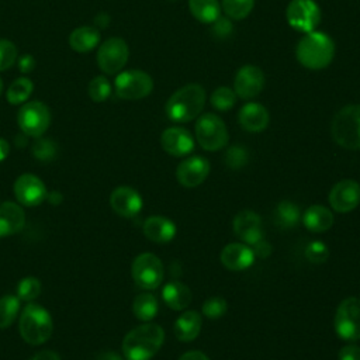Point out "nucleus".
I'll return each instance as SVG.
<instances>
[{"label": "nucleus", "instance_id": "obj_1", "mask_svg": "<svg viewBox=\"0 0 360 360\" xmlns=\"http://www.w3.org/2000/svg\"><path fill=\"white\" fill-rule=\"evenodd\" d=\"M163 329L152 322H145L129 330L122 340V353L127 360H150L162 347Z\"/></svg>", "mask_w": 360, "mask_h": 360}, {"label": "nucleus", "instance_id": "obj_2", "mask_svg": "<svg viewBox=\"0 0 360 360\" xmlns=\"http://www.w3.org/2000/svg\"><path fill=\"white\" fill-rule=\"evenodd\" d=\"M205 90L201 84L190 83L176 90L166 101L165 112L173 122H188L197 118L205 104Z\"/></svg>", "mask_w": 360, "mask_h": 360}, {"label": "nucleus", "instance_id": "obj_3", "mask_svg": "<svg viewBox=\"0 0 360 360\" xmlns=\"http://www.w3.org/2000/svg\"><path fill=\"white\" fill-rule=\"evenodd\" d=\"M335 44L321 31L307 32L297 44V60L309 70L325 69L333 59Z\"/></svg>", "mask_w": 360, "mask_h": 360}, {"label": "nucleus", "instance_id": "obj_4", "mask_svg": "<svg viewBox=\"0 0 360 360\" xmlns=\"http://www.w3.org/2000/svg\"><path fill=\"white\" fill-rule=\"evenodd\" d=\"M330 134L339 146L360 149V105L350 104L340 108L332 120Z\"/></svg>", "mask_w": 360, "mask_h": 360}, {"label": "nucleus", "instance_id": "obj_5", "mask_svg": "<svg viewBox=\"0 0 360 360\" xmlns=\"http://www.w3.org/2000/svg\"><path fill=\"white\" fill-rule=\"evenodd\" d=\"M53 330V322L49 312L38 305L28 304L20 316V335L30 345L45 343Z\"/></svg>", "mask_w": 360, "mask_h": 360}, {"label": "nucleus", "instance_id": "obj_6", "mask_svg": "<svg viewBox=\"0 0 360 360\" xmlns=\"http://www.w3.org/2000/svg\"><path fill=\"white\" fill-rule=\"evenodd\" d=\"M195 139L205 150H219L228 143V129L225 122L212 112H205L198 117L195 127Z\"/></svg>", "mask_w": 360, "mask_h": 360}, {"label": "nucleus", "instance_id": "obj_7", "mask_svg": "<svg viewBox=\"0 0 360 360\" xmlns=\"http://www.w3.org/2000/svg\"><path fill=\"white\" fill-rule=\"evenodd\" d=\"M333 328L343 340L354 342L360 339V300L356 297L345 298L335 314Z\"/></svg>", "mask_w": 360, "mask_h": 360}, {"label": "nucleus", "instance_id": "obj_8", "mask_svg": "<svg viewBox=\"0 0 360 360\" xmlns=\"http://www.w3.org/2000/svg\"><path fill=\"white\" fill-rule=\"evenodd\" d=\"M114 89L122 100H139L152 93L153 80L143 70H124L115 77Z\"/></svg>", "mask_w": 360, "mask_h": 360}, {"label": "nucleus", "instance_id": "obj_9", "mask_svg": "<svg viewBox=\"0 0 360 360\" xmlns=\"http://www.w3.org/2000/svg\"><path fill=\"white\" fill-rule=\"evenodd\" d=\"M131 274L135 284L142 290H155L163 280V264L158 256L145 252L135 257Z\"/></svg>", "mask_w": 360, "mask_h": 360}, {"label": "nucleus", "instance_id": "obj_10", "mask_svg": "<svg viewBox=\"0 0 360 360\" xmlns=\"http://www.w3.org/2000/svg\"><path fill=\"white\" fill-rule=\"evenodd\" d=\"M18 127L27 136L39 138L51 124L49 108L41 101L24 103L17 115Z\"/></svg>", "mask_w": 360, "mask_h": 360}, {"label": "nucleus", "instance_id": "obj_11", "mask_svg": "<svg viewBox=\"0 0 360 360\" xmlns=\"http://www.w3.org/2000/svg\"><path fill=\"white\" fill-rule=\"evenodd\" d=\"M288 24L300 32L315 31L321 21V8L314 0H291L285 8Z\"/></svg>", "mask_w": 360, "mask_h": 360}, {"label": "nucleus", "instance_id": "obj_12", "mask_svg": "<svg viewBox=\"0 0 360 360\" xmlns=\"http://www.w3.org/2000/svg\"><path fill=\"white\" fill-rule=\"evenodd\" d=\"M129 49L122 38H108L97 51V65L107 75L118 73L128 60Z\"/></svg>", "mask_w": 360, "mask_h": 360}, {"label": "nucleus", "instance_id": "obj_13", "mask_svg": "<svg viewBox=\"0 0 360 360\" xmlns=\"http://www.w3.org/2000/svg\"><path fill=\"white\" fill-rule=\"evenodd\" d=\"M264 87V73L255 65L242 66L233 79V91L243 100H250L262 93Z\"/></svg>", "mask_w": 360, "mask_h": 360}, {"label": "nucleus", "instance_id": "obj_14", "mask_svg": "<svg viewBox=\"0 0 360 360\" xmlns=\"http://www.w3.org/2000/svg\"><path fill=\"white\" fill-rule=\"evenodd\" d=\"M329 204L336 212H350L360 204V184L352 179L338 181L329 191Z\"/></svg>", "mask_w": 360, "mask_h": 360}, {"label": "nucleus", "instance_id": "obj_15", "mask_svg": "<svg viewBox=\"0 0 360 360\" xmlns=\"http://www.w3.org/2000/svg\"><path fill=\"white\" fill-rule=\"evenodd\" d=\"M210 162L200 155H194L181 160L176 169L177 181L183 187H197L210 174Z\"/></svg>", "mask_w": 360, "mask_h": 360}, {"label": "nucleus", "instance_id": "obj_16", "mask_svg": "<svg viewBox=\"0 0 360 360\" xmlns=\"http://www.w3.org/2000/svg\"><path fill=\"white\" fill-rule=\"evenodd\" d=\"M14 194L17 201L22 205L35 207L46 198V188L39 177L31 173H24L14 183Z\"/></svg>", "mask_w": 360, "mask_h": 360}, {"label": "nucleus", "instance_id": "obj_17", "mask_svg": "<svg viewBox=\"0 0 360 360\" xmlns=\"http://www.w3.org/2000/svg\"><path fill=\"white\" fill-rule=\"evenodd\" d=\"M232 228L238 239H240L249 246H253L255 243L263 239L262 218L250 210H243L238 212L233 218Z\"/></svg>", "mask_w": 360, "mask_h": 360}, {"label": "nucleus", "instance_id": "obj_18", "mask_svg": "<svg viewBox=\"0 0 360 360\" xmlns=\"http://www.w3.org/2000/svg\"><path fill=\"white\" fill-rule=\"evenodd\" d=\"M111 208L124 218H134L142 210V197L141 194L128 186L117 187L110 195Z\"/></svg>", "mask_w": 360, "mask_h": 360}, {"label": "nucleus", "instance_id": "obj_19", "mask_svg": "<svg viewBox=\"0 0 360 360\" xmlns=\"http://www.w3.org/2000/svg\"><path fill=\"white\" fill-rule=\"evenodd\" d=\"M160 145L169 155L181 158L194 149V138L186 128L170 127L162 132Z\"/></svg>", "mask_w": 360, "mask_h": 360}, {"label": "nucleus", "instance_id": "obj_20", "mask_svg": "<svg viewBox=\"0 0 360 360\" xmlns=\"http://www.w3.org/2000/svg\"><path fill=\"white\" fill-rule=\"evenodd\" d=\"M221 263L224 267L232 271H240L249 269L255 262V253L252 248L246 243H229L226 245L221 255H219Z\"/></svg>", "mask_w": 360, "mask_h": 360}, {"label": "nucleus", "instance_id": "obj_21", "mask_svg": "<svg viewBox=\"0 0 360 360\" xmlns=\"http://www.w3.org/2000/svg\"><path fill=\"white\" fill-rule=\"evenodd\" d=\"M269 111L259 103H246L238 114L240 127L249 132H260L269 125Z\"/></svg>", "mask_w": 360, "mask_h": 360}, {"label": "nucleus", "instance_id": "obj_22", "mask_svg": "<svg viewBox=\"0 0 360 360\" xmlns=\"http://www.w3.org/2000/svg\"><path fill=\"white\" fill-rule=\"evenodd\" d=\"M145 236L155 243H167L176 236V225L166 217L152 215L142 225Z\"/></svg>", "mask_w": 360, "mask_h": 360}, {"label": "nucleus", "instance_id": "obj_23", "mask_svg": "<svg viewBox=\"0 0 360 360\" xmlns=\"http://www.w3.org/2000/svg\"><path fill=\"white\" fill-rule=\"evenodd\" d=\"M25 224V214L22 208L11 201L0 204V238L10 236L21 231Z\"/></svg>", "mask_w": 360, "mask_h": 360}, {"label": "nucleus", "instance_id": "obj_24", "mask_svg": "<svg viewBox=\"0 0 360 360\" xmlns=\"http://www.w3.org/2000/svg\"><path fill=\"white\" fill-rule=\"evenodd\" d=\"M201 323V315L197 311H184L174 322V336L180 342H191L200 335Z\"/></svg>", "mask_w": 360, "mask_h": 360}, {"label": "nucleus", "instance_id": "obj_25", "mask_svg": "<svg viewBox=\"0 0 360 360\" xmlns=\"http://www.w3.org/2000/svg\"><path fill=\"white\" fill-rule=\"evenodd\" d=\"M162 298L169 308L174 311H183L191 304L193 295L186 284L180 281H170L163 287Z\"/></svg>", "mask_w": 360, "mask_h": 360}, {"label": "nucleus", "instance_id": "obj_26", "mask_svg": "<svg viewBox=\"0 0 360 360\" xmlns=\"http://www.w3.org/2000/svg\"><path fill=\"white\" fill-rule=\"evenodd\" d=\"M333 214L329 208L315 204L305 210L302 215V222L311 232H325L333 225Z\"/></svg>", "mask_w": 360, "mask_h": 360}, {"label": "nucleus", "instance_id": "obj_27", "mask_svg": "<svg viewBox=\"0 0 360 360\" xmlns=\"http://www.w3.org/2000/svg\"><path fill=\"white\" fill-rule=\"evenodd\" d=\"M100 42V32L94 27L84 25L73 30L69 35V45L73 51L84 53L94 49Z\"/></svg>", "mask_w": 360, "mask_h": 360}, {"label": "nucleus", "instance_id": "obj_28", "mask_svg": "<svg viewBox=\"0 0 360 360\" xmlns=\"http://www.w3.org/2000/svg\"><path fill=\"white\" fill-rule=\"evenodd\" d=\"M188 8L193 17L204 24H212L221 13L218 0H188Z\"/></svg>", "mask_w": 360, "mask_h": 360}, {"label": "nucleus", "instance_id": "obj_29", "mask_svg": "<svg viewBox=\"0 0 360 360\" xmlns=\"http://www.w3.org/2000/svg\"><path fill=\"white\" fill-rule=\"evenodd\" d=\"M301 219V211L297 204L283 200L274 210V221L280 228H294Z\"/></svg>", "mask_w": 360, "mask_h": 360}, {"label": "nucleus", "instance_id": "obj_30", "mask_svg": "<svg viewBox=\"0 0 360 360\" xmlns=\"http://www.w3.org/2000/svg\"><path fill=\"white\" fill-rule=\"evenodd\" d=\"M159 309V304L158 300L153 294L149 292H143L135 297L134 302H132V311L134 315L143 322H149L152 321Z\"/></svg>", "mask_w": 360, "mask_h": 360}, {"label": "nucleus", "instance_id": "obj_31", "mask_svg": "<svg viewBox=\"0 0 360 360\" xmlns=\"http://www.w3.org/2000/svg\"><path fill=\"white\" fill-rule=\"evenodd\" d=\"M32 90H34V83L28 77H18L10 84L7 90V94H6L7 101L14 105L22 104L30 98Z\"/></svg>", "mask_w": 360, "mask_h": 360}, {"label": "nucleus", "instance_id": "obj_32", "mask_svg": "<svg viewBox=\"0 0 360 360\" xmlns=\"http://www.w3.org/2000/svg\"><path fill=\"white\" fill-rule=\"evenodd\" d=\"M20 311V298L15 295H4L0 298V329L8 328Z\"/></svg>", "mask_w": 360, "mask_h": 360}, {"label": "nucleus", "instance_id": "obj_33", "mask_svg": "<svg viewBox=\"0 0 360 360\" xmlns=\"http://www.w3.org/2000/svg\"><path fill=\"white\" fill-rule=\"evenodd\" d=\"M236 97L238 96L235 94L233 89L226 87V86H221V87H217L211 93L210 101H211V105L215 110H218V111H228V110H231L235 105Z\"/></svg>", "mask_w": 360, "mask_h": 360}, {"label": "nucleus", "instance_id": "obj_34", "mask_svg": "<svg viewBox=\"0 0 360 360\" xmlns=\"http://www.w3.org/2000/svg\"><path fill=\"white\" fill-rule=\"evenodd\" d=\"M224 13L232 20H243L250 14L255 0H222Z\"/></svg>", "mask_w": 360, "mask_h": 360}, {"label": "nucleus", "instance_id": "obj_35", "mask_svg": "<svg viewBox=\"0 0 360 360\" xmlns=\"http://www.w3.org/2000/svg\"><path fill=\"white\" fill-rule=\"evenodd\" d=\"M111 94V83L105 76H96L89 83V96L94 103L105 101Z\"/></svg>", "mask_w": 360, "mask_h": 360}, {"label": "nucleus", "instance_id": "obj_36", "mask_svg": "<svg viewBox=\"0 0 360 360\" xmlns=\"http://www.w3.org/2000/svg\"><path fill=\"white\" fill-rule=\"evenodd\" d=\"M41 294V283L35 277H25L18 283L17 297L20 301H34Z\"/></svg>", "mask_w": 360, "mask_h": 360}, {"label": "nucleus", "instance_id": "obj_37", "mask_svg": "<svg viewBox=\"0 0 360 360\" xmlns=\"http://www.w3.org/2000/svg\"><path fill=\"white\" fill-rule=\"evenodd\" d=\"M304 253H305V257L312 264H322L329 257V248L322 240H312L307 245Z\"/></svg>", "mask_w": 360, "mask_h": 360}, {"label": "nucleus", "instance_id": "obj_38", "mask_svg": "<svg viewBox=\"0 0 360 360\" xmlns=\"http://www.w3.org/2000/svg\"><path fill=\"white\" fill-rule=\"evenodd\" d=\"M248 159H249L248 150H246L245 148L239 146V145L231 146V148L226 150L225 156H224L225 165H226L229 169H233V170L243 167V166L248 163Z\"/></svg>", "mask_w": 360, "mask_h": 360}, {"label": "nucleus", "instance_id": "obj_39", "mask_svg": "<svg viewBox=\"0 0 360 360\" xmlns=\"http://www.w3.org/2000/svg\"><path fill=\"white\" fill-rule=\"evenodd\" d=\"M201 309L207 318L217 319V318H221L226 312L228 304H226L225 298H222V297H210L204 301Z\"/></svg>", "mask_w": 360, "mask_h": 360}, {"label": "nucleus", "instance_id": "obj_40", "mask_svg": "<svg viewBox=\"0 0 360 360\" xmlns=\"http://www.w3.org/2000/svg\"><path fill=\"white\" fill-rule=\"evenodd\" d=\"M56 143L51 139H42L39 138L34 145H32V155L42 162H49L56 156Z\"/></svg>", "mask_w": 360, "mask_h": 360}, {"label": "nucleus", "instance_id": "obj_41", "mask_svg": "<svg viewBox=\"0 0 360 360\" xmlns=\"http://www.w3.org/2000/svg\"><path fill=\"white\" fill-rule=\"evenodd\" d=\"M17 59V48L8 39H0V72L13 66Z\"/></svg>", "mask_w": 360, "mask_h": 360}, {"label": "nucleus", "instance_id": "obj_42", "mask_svg": "<svg viewBox=\"0 0 360 360\" xmlns=\"http://www.w3.org/2000/svg\"><path fill=\"white\" fill-rule=\"evenodd\" d=\"M339 360H360V347L356 345H345L339 350Z\"/></svg>", "mask_w": 360, "mask_h": 360}, {"label": "nucleus", "instance_id": "obj_43", "mask_svg": "<svg viewBox=\"0 0 360 360\" xmlns=\"http://www.w3.org/2000/svg\"><path fill=\"white\" fill-rule=\"evenodd\" d=\"M252 250L255 253V257H260V259H264V257H269L270 253H271V245L269 242H266L264 239L259 240L257 243H255L252 246Z\"/></svg>", "mask_w": 360, "mask_h": 360}, {"label": "nucleus", "instance_id": "obj_44", "mask_svg": "<svg viewBox=\"0 0 360 360\" xmlns=\"http://www.w3.org/2000/svg\"><path fill=\"white\" fill-rule=\"evenodd\" d=\"M34 69H35V59L30 53L21 55L18 58V70L21 73H31Z\"/></svg>", "mask_w": 360, "mask_h": 360}, {"label": "nucleus", "instance_id": "obj_45", "mask_svg": "<svg viewBox=\"0 0 360 360\" xmlns=\"http://www.w3.org/2000/svg\"><path fill=\"white\" fill-rule=\"evenodd\" d=\"M232 30V25L229 24V21L226 18H221L218 17L215 21H214V32L215 34H219V35H226L229 34Z\"/></svg>", "mask_w": 360, "mask_h": 360}, {"label": "nucleus", "instance_id": "obj_46", "mask_svg": "<svg viewBox=\"0 0 360 360\" xmlns=\"http://www.w3.org/2000/svg\"><path fill=\"white\" fill-rule=\"evenodd\" d=\"M179 360H210L201 350H188L180 356Z\"/></svg>", "mask_w": 360, "mask_h": 360}, {"label": "nucleus", "instance_id": "obj_47", "mask_svg": "<svg viewBox=\"0 0 360 360\" xmlns=\"http://www.w3.org/2000/svg\"><path fill=\"white\" fill-rule=\"evenodd\" d=\"M31 360H60L59 354L52 352V350H42L37 353Z\"/></svg>", "mask_w": 360, "mask_h": 360}, {"label": "nucleus", "instance_id": "obj_48", "mask_svg": "<svg viewBox=\"0 0 360 360\" xmlns=\"http://www.w3.org/2000/svg\"><path fill=\"white\" fill-rule=\"evenodd\" d=\"M10 153V145L4 138H0V162H3Z\"/></svg>", "mask_w": 360, "mask_h": 360}, {"label": "nucleus", "instance_id": "obj_49", "mask_svg": "<svg viewBox=\"0 0 360 360\" xmlns=\"http://www.w3.org/2000/svg\"><path fill=\"white\" fill-rule=\"evenodd\" d=\"M94 360H122V357L114 352H103V353L97 354V357Z\"/></svg>", "mask_w": 360, "mask_h": 360}, {"label": "nucleus", "instance_id": "obj_50", "mask_svg": "<svg viewBox=\"0 0 360 360\" xmlns=\"http://www.w3.org/2000/svg\"><path fill=\"white\" fill-rule=\"evenodd\" d=\"M1 91H3V82H1V79H0V94H1Z\"/></svg>", "mask_w": 360, "mask_h": 360}]
</instances>
